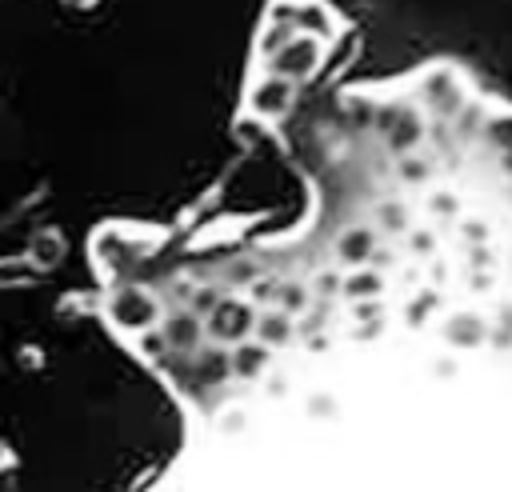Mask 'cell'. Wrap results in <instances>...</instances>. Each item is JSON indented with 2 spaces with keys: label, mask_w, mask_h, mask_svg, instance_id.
Instances as JSON below:
<instances>
[{
  "label": "cell",
  "mask_w": 512,
  "mask_h": 492,
  "mask_svg": "<svg viewBox=\"0 0 512 492\" xmlns=\"http://www.w3.org/2000/svg\"><path fill=\"white\" fill-rule=\"evenodd\" d=\"M192 336H196V324H188V320H176V324H172V340L184 344V340H192Z\"/></svg>",
  "instance_id": "cell-1"
}]
</instances>
